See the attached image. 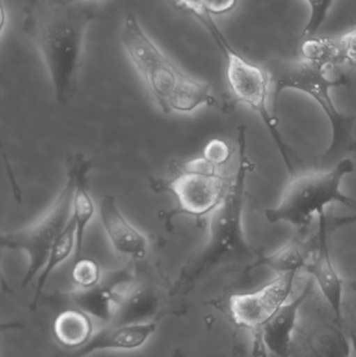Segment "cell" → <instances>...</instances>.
<instances>
[{
    "label": "cell",
    "mask_w": 356,
    "mask_h": 357,
    "mask_svg": "<svg viewBox=\"0 0 356 357\" xmlns=\"http://www.w3.org/2000/svg\"><path fill=\"white\" fill-rule=\"evenodd\" d=\"M355 224H356V214L355 215L340 216V218H334L332 220V229L336 231Z\"/></svg>",
    "instance_id": "obj_27"
},
{
    "label": "cell",
    "mask_w": 356,
    "mask_h": 357,
    "mask_svg": "<svg viewBox=\"0 0 356 357\" xmlns=\"http://www.w3.org/2000/svg\"><path fill=\"white\" fill-rule=\"evenodd\" d=\"M353 159L343 158L330 169L301 174L291 177L275 207L265 210L270 224L286 222L298 231H307L316 215L325 213L332 204L356 210V199L341 190L346 176L355 173Z\"/></svg>",
    "instance_id": "obj_4"
},
{
    "label": "cell",
    "mask_w": 356,
    "mask_h": 357,
    "mask_svg": "<svg viewBox=\"0 0 356 357\" xmlns=\"http://www.w3.org/2000/svg\"><path fill=\"white\" fill-rule=\"evenodd\" d=\"M213 37L217 40L222 52L226 58V75L228 85L232 94L238 102L250 107L254 112L261 116L267 127L270 135L273 138L284 165L291 177L296 175L294 162L291 156V149L284 142L279 129H278L277 115L271 113L268 107V98L270 93V79L267 71L263 67L257 66L242 58L231 46L227 43L221 31H219L212 19L205 21Z\"/></svg>",
    "instance_id": "obj_5"
},
{
    "label": "cell",
    "mask_w": 356,
    "mask_h": 357,
    "mask_svg": "<svg viewBox=\"0 0 356 357\" xmlns=\"http://www.w3.org/2000/svg\"><path fill=\"white\" fill-rule=\"evenodd\" d=\"M238 171L223 201L211 213L208 241L200 254L194 256L182 271L176 283L177 289H185L219 264L250 258L255 260L259 254L249 245L242 227L247 181L255 169V165L248 155L245 125L238 127Z\"/></svg>",
    "instance_id": "obj_2"
},
{
    "label": "cell",
    "mask_w": 356,
    "mask_h": 357,
    "mask_svg": "<svg viewBox=\"0 0 356 357\" xmlns=\"http://www.w3.org/2000/svg\"><path fill=\"white\" fill-rule=\"evenodd\" d=\"M77 249V225L75 220L71 216L68 225L63 231L62 234L56 239V243L52 245L50 250L49 255L46 260L45 266L42 268L41 273L37 277V283H36L35 294H33V300H31V310H36L40 298L43 293L44 287L47 283L48 279L52 276V273L64 264L73 252L75 253Z\"/></svg>",
    "instance_id": "obj_20"
},
{
    "label": "cell",
    "mask_w": 356,
    "mask_h": 357,
    "mask_svg": "<svg viewBox=\"0 0 356 357\" xmlns=\"http://www.w3.org/2000/svg\"><path fill=\"white\" fill-rule=\"evenodd\" d=\"M121 43L158 108L169 114V105L178 88L189 77L148 37L135 15L125 17Z\"/></svg>",
    "instance_id": "obj_6"
},
{
    "label": "cell",
    "mask_w": 356,
    "mask_h": 357,
    "mask_svg": "<svg viewBox=\"0 0 356 357\" xmlns=\"http://www.w3.org/2000/svg\"><path fill=\"white\" fill-rule=\"evenodd\" d=\"M232 151L225 142L221 139H212L205 146L203 158L219 169L226 165L231 158Z\"/></svg>",
    "instance_id": "obj_24"
},
{
    "label": "cell",
    "mask_w": 356,
    "mask_h": 357,
    "mask_svg": "<svg viewBox=\"0 0 356 357\" xmlns=\"http://www.w3.org/2000/svg\"><path fill=\"white\" fill-rule=\"evenodd\" d=\"M302 59L327 70L330 67L344 64L336 40L309 38L301 46Z\"/></svg>",
    "instance_id": "obj_21"
},
{
    "label": "cell",
    "mask_w": 356,
    "mask_h": 357,
    "mask_svg": "<svg viewBox=\"0 0 356 357\" xmlns=\"http://www.w3.org/2000/svg\"><path fill=\"white\" fill-rule=\"evenodd\" d=\"M327 218L325 213L319 215V229L317 233V247L307 264V274L313 277L320 291L323 294L328 305L334 314V321L343 325V291L344 282L336 271L328 245Z\"/></svg>",
    "instance_id": "obj_11"
},
{
    "label": "cell",
    "mask_w": 356,
    "mask_h": 357,
    "mask_svg": "<svg viewBox=\"0 0 356 357\" xmlns=\"http://www.w3.org/2000/svg\"><path fill=\"white\" fill-rule=\"evenodd\" d=\"M175 1L178 6L196 15L201 20L206 17H210L207 15L209 0H175Z\"/></svg>",
    "instance_id": "obj_26"
},
{
    "label": "cell",
    "mask_w": 356,
    "mask_h": 357,
    "mask_svg": "<svg viewBox=\"0 0 356 357\" xmlns=\"http://www.w3.org/2000/svg\"><path fill=\"white\" fill-rule=\"evenodd\" d=\"M273 88V111L277 115L280 96L286 90H295L307 94L319 105L332 127V142L321 158L324 169L334 167L348 153L356 152L353 129L356 116L342 113L332 100V90L349 84L345 75L330 79L326 69L307 62L304 59L286 60L274 59L265 66Z\"/></svg>",
    "instance_id": "obj_3"
},
{
    "label": "cell",
    "mask_w": 356,
    "mask_h": 357,
    "mask_svg": "<svg viewBox=\"0 0 356 357\" xmlns=\"http://www.w3.org/2000/svg\"><path fill=\"white\" fill-rule=\"evenodd\" d=\"M52 333L65 349L79 350L89 343L95 333L92 317L79 308H70L56 314Z\"/></svg>",
    "instance_id": "obj_19"
},
{
    "label": "cell",
    "mask_w": 356,
    "mask_h": 357,
    "mask_svg": "<svg viewBox=\"0 0 356 357\" xmlns=\"http://www.w3.org/2000/svg\"><path fill=\"white\" fill-rule=\"evenodd\" d=\"M313 283V280H309L300 295L293 301H288L282 305L273 318L261 328L256 342L261 339L263 345L276 356L290 357L299 310L309 298Z\"/></svg>",
    "instance_id": "obj_13"
},
{
    "label": "cell",
    "mask_w": 356,
    "mask_h": 357,
    "mask_svg": "<svg viewBox=\"0 0 356 357\" xmlns=\"http://www.w3.org/2000/svg\"><path fill=\"white\" fill-rule=\"evenodd\" d=\"M348 285L349 287H350L351 291L356 294V279H353V280L349 281Z\"/></svg>",
    "instance_id": "obj_28"
},
{
    "label": "cell",
    "mask_w": 356,
    "mask_h": 357,
    "mask_svg": "<svg viewBox=\"0 0 356 357\" xmlns=\"http://www.w3.org/2000/svg\"><path fill=\"white\" fill-rule=\"evenodd\" d=\"M156 329L155 321L134 324H109L94 333L89 343L77 350L72 357H87L105 350L134 351L140 349L148 343Z\"/></svg>",
    "instance_id": "obj_12"
},
{
    "label": "cell",
    "mask_w": 356,
    "mask_h": 357,
    "mask_svg": "<svg viewBox=\"0 0 356 357\" xmlns=\"http://www.w3.org/2000/svg\"><path fill=\"white\" fill-rule=\"evenodd\" d=\"M93 13L64 0H29L23 31L39 50L56 102H68L81 65L86 33Z\"/></svg>",
    "instance_id": "obj_1"
},
{
    "label": "cell",
    "mask_w": 356,
    "mask_h": 357,
    "mask_svg": "<svg viewBox=\"0 0 356 357\" xmlns=\"http://www.w3.org/2000/svg\"><path fill=\"white\" fill-rule=\"evenodd\" d=\"M344 64L356 66V23L336 39Z\"/></svg>",
    "instance_id": "obj_25"
},
{
    "label": "cell",
    "mask_w": 356,
    "mask_h": 357,
    "mask_svg": "<svg viewBox=\"0 0 356 357\" xmlns=\"http://www.w3.org/2000/svg\"><path fill=\"white\" fill-rule=\"evenodd\" d=\"M296 275H278L258 291L232 295L228 303L232 321L240 328L255 333V340L258 339L261 328L288 302Z\"/></svg>",
    "instance_id": "obj_9"
},
{
    "label": "cell",
    "mask_w": 356,
    "mask_h": 357,
    "mask_svg": "<svg viewBox=\"0 0 356 357\" xmlns=\"http://www.w3.org/2000/svg\"><path fill=\"white\" fill-rule=\"evenodd\" d=\"M230 182L231 180L219 175L217 167L202 157L187 161L181 174L162 182L161 188L171 193L177 203L171 216L185 214L203 218L219 207Z\"/></svg>",
    "instance_id": "obj_8"
},
{
    "label": "cell",
    "mask_w": 356,
    "mask_h": 357,
    "mask_svg": "<svg viewBox=\"0 0 356 357\" xmlns=\"http://www.w3.org/2000/svg\"><path fill=\"white\" fill-rule=\"evenodd\" d=\"M98 212L105 234L117 254L133 260H142L148 256V237L123 215L113 195L102 197Z\"/></svg>",
    "instance_id": "obj_10"
},
{
    "label": "cell",
    "mask_w": 356,
    "mask_h": 357,
    "mask_svg": "<svg viewBox=\"0 0 356 357\" xmlns=\"http://www.w3.org/2000/svg\"><path fill=\"white\" fill-rule=\"evenodd\" d=\"M160 306L158 295L148 287L130 283L119 297L112 324L150 322Z\"/></svg>",
    "instance_id": "obj_18"
},
{
    "label": "cell",
    "mask_w": 356,
    "mask_h": 357,
    "mask_svg": "<svg viewBox=\"0 0 356 357\" xmlns=\"http://www.w3.org/2000/svg\"><path fill=\"white\" fill-rule=\"evenodd\" d=\"M309 6V17L303 29V38H311L318 33L325 22L334 0H305Z\"/></svg>",
    "instance_id": "obj_23"
},
{
    "label": "cell",
    "mask_w": 356,
    "mask_h": 357,
    "mask_svg": "<svg viewBox=\"0 0 356 357\" xmlns=\"http://www.w3.org/2000/svg\"><path fill=\"white\" fill-rule=\"evenodd\" d=\"M64 1L69 2V3H81L83 0H64Z\"/></svg>",
    "instance_id": "obj_30"
},
{
    "label": "cell",
    "mask_w": 356,
    "mask_h": 357,
    "mask_svg": "<svg viewBox=\"0 0 356 357\" xmlns=\"http://www.w3.org/2000/svg\"><path fill=\"white\" fill-rule=\"evenodd\" d=\"M67 167L72 172L75 178V190L72 199V218L77 225V249L75 257L81 258L85 241L86 231L96 213L95 204L89 189V174L92 161L84 155L75 154L70 157Z\"/></svg>",
    "instance_id": "obj_14"
},
{
    "label": "cell",
    "mask_w": 356,
    "mask_h": 357,
    "mask_svg": "<svg viewBox=\"0 0 356 357\" xmlns=\"http://www.w3.org/2000/svg\"><path fill=\"white\" fill-rule=\"evenodd\" d=\"M353 341L349 342L342 325H318L307 335L292 344L290 357H351Z\"/></svg>",
    "instance_id": "obj_15"
},
{
    "label": "cell",
    "mask_w": 356,
    "mask_h": 357,
    "mask_svg": "<svg viewBox=\"0 0 356 357\" xmlns=\"http://www.w3.org/2000/svg\"><path fill=\"white\" fill-rule=\"evenodd\" d=\"M351 341H353V350H355L356 357V335H353V337H351Z\"/></svg>",
    "instance_id": "obj_29"
},
{
    "label": "cell",
    "mask_w": 356,
    "mask_h": 357,
    "mask_svg": "<svg viewBox=\"0 0 356 357\" xmlns=\"http://www.w3.org/2000/svg\"><path fill=\"white\" fill-rule=\"evenodd\" d=\"M127 274L117 273L110 284H104L102 281L92 289H77L69 294V297L77 308L92 318L107 325L112 324L121 291L129 285L121 289L123 283L127 282Z\"/></svg>",
    "instance_id": "obj_17"
},
{
    "label": "cell",
    "mask_w": 356,
    "mask_h": 357,
    "mask_svg": "<svg viewBox=\"0 0 356 357\" xmlns=\"http://www.w3.org/2000/svg\"><path fill=\"white\" fill-rule=\"evenodd\" d=\"M317 247V235L314 239L305 238L304 231L296 235L279 250L272 254L259 252L256 259L249 266L248 272L257 268H268L278 275L298 273L305 270Z\"/></svg>",
    "instance_id": "obj_16"
},
{
    "label": "cell",
    "mask_w": 356,
    "mask_h": 357,
    "mask_svg": "<svg viewBox=\"0 0 356 357\" xmlns=\"http://www.w3.org/2000/svg\"><path fill=\"white\" fill-rule=\"evenodd\" d=\"M73 190L75 178L72 172L67 167L64 186L47 211L29 226L2 235V248L26 254L29 264L21 283L23 289L39 276L52 245L68 225L72 216Z\"/></svg>",
    "instance_id": "obj_7"
},
{
    "label": "cell",
    "mask_w": 356,
    "mask_h": 357,
    "mask_svg": "<svg viewBox=\"0 0 356 357\" xmlns=\"http://www.w3.org/2000/svg\"><path fill=\"white\" fill-rule=\"evenodd\" d=\"M71 279L77 289H92L102 283V268L92 258H77L71 270Z\"/></svg>",
    "instance_id": "obj_22"
},
{
    "label": "cell",
    "mask_w": 356,
    "mask_h": 357,
    "mask_svg": "<svg viewBox=\"0 0 356 357\" xmlns=\"http://www.w3.org/2000/svg\"><path fill=\"white\" fill-rule=\"evenodd\" d=\"M173 357H183V356H182V354H180L179 351H178V352H176L175 356H173Z\"/></svg>",
    "instance_id": "obj_31"
}]
</instances>
